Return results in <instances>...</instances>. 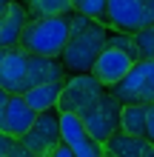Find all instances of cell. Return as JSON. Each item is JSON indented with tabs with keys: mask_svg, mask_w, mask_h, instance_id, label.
<instances>
[{
	"mask_svg": "<svg viewBox=\"0 0 154 157\" xmlns=\"http://www.w3.org/2000/svg\"><path fill=\"white\" fill-rule=\"evenodd\" d=\"M66 80V66L60 57H40L26 49H0V86L9 94H26L34 86Z\"/></svg>",
	"mask_w": 154,
	"mask_h": 157,
	"instance_id": "1",
	"label": "cell"
},
{
	"mask_svg": "<svg viewBox=\"0 0 154 157\" xmlns=\"http://www.w3.org/2000/svg\"><path fill=\"white\" fill-rule=\"evenodd\" d=\"M106 43H108V26L106 23L71 12L69 14V40H66V49L60 54V63L71 75H86L97 63Z\"/></svg>",
	"mask_w": 154,
	"mask_h": 157,
	"instance_id": "2",
	"label": "cell"
},
{
	"mask_svg": "<svg viewBox=\"0 0 154 157\" xmlns=\"http://www.w3.org/2000/svg\"><path fill=\"white\" fill-rule=\"evenodd\" d=\"M69 40V14L63 17H29L20 32V49L40 57H60Z\"/></svg>",
	"mask_w": 154,
	"mask_h": 157,
	"instance_id": "3",
	"label": "cell"
},
{
	"mask_svg": "<svg viewBox=\"0 0 154 157\" xmlns=\"http://www.w3.org/2000/svg\"><path fill=\"white\" fill-rule=\"evenodd\" d=\"M120 114H123V103L108 89H103L77 117H80V123L88 128V134H92L94 140L106 143L114 132H120Z\"/></svg>",
	"mask_w": 154,
	"mask_h": 157,
	"instance_id": "4",
	"label": "cell"
},
{
	"mask_svg": "<svg viewBox=\"0 0 154 157\" xmlns=\"http://www.w3.org/2000/svg\"><path fill=\"white\" fill-rule=\"evenodd\" d=\"M106 26L126 34H137L140 29H148L154 26V0H108Z\"/></svg>",
	"mask_w": 154,
	"mask_h": 157,
	"instance_id": "5",
	"label": "cell"
},
{
	"mask_svg": "<svg viewBox=\"0 0 154 157\" xmlns=\"http://www.w3.org/2000/svg\"><path fill=\"white\" fill-rule=\"evenodd\" d=\"M123 106H151L154 103V60H137L117 86L108 89Z\"/></svg>",
	"mask_w": 154,
	"mask_h": 157,
	"instance_id": "6",
	"label": "cell"
},
{
	"mask_svg": "<svg viewBox=\"0 0 154 157\" xmlns=\"http://www.w3.org/2000/svg\"><path fill=\"white\" fill-rule=\"evenodd\" d=\"M103 89L106 86L92 75V71H86V75H71L69 80H63V91H60V100H57V112L80 114Z\"/></svg>",
	"mask_w": 154,
	"mask_h": 157,
	"instance_id": "7",
	"label": "cell"
},
{
	"mask_svg": "<svg viewBox=\"0 0 154 157\" xmlns=\"http://www.w3.org/2000/svg\"><path fill=\"white\" fill-rule=\"evenodd\" d=\"M20 143L29 151H34L37 157H46L51 149H57V146L63 143V134H60V112L51 109V112L37 114L34 123H32V128L20 137Z\"/></svg>",
	"mask_w": 154,
	"mask_h": 157,
	"instance_id": "8",
	"label": "cell"
},
{
	"mask_svg": "<svg viewBox=\"0 0 154 157\" xmlns=\"http://www.w3.org/2000/svg\"><path fill=\"white\" fill-rule=\"evenodd\" d=\"M60 134H63V143L71 149L74 157H106L103 143L88 134V128L80 123L77 114L60 112Z\"/></svg>",
	"mask_w": 154,
	"mask_h": 157,
	"instance_id": "9",
	"label": "cell"
},
{
	"mask_svg": "<svg viewBox=\"0 0 154 157\" xmlns=\"http://www.w3.org/2000/svg\"><path fill=\"white\" fill-rule=\"evenodd\" d=\"M134 57H129L126 52H120V49H111V46H106V49L100 52V57H97V63L92 66V75L103 83L106 89H111V86H117L126 75H129V69L134 66Z\"/></svg>",
	"mask_w": 154,
	"mask_h": 157,
	"instance_id": "10",
	"label": "cell"
},
{
	"mask_svg": "<svg viewBox=\"0 0 154 157\" xmlns=\"http://www.w3.org/2000/svg\"><path fill=\"white\" fill-rule=\"evenodd\" d=\"M34 117H37V112L26 103V97L23 94H12V97H9V103H6L3 120H0V132H6V134H12V137L20 140V137L32 128Z\"/></svg>",
	"mask_w": 154,
	"mask_h": 157,
	"instance_id": "11",
	"label": "cell"
},
{
	"mask_svg": "<svg viewBox=\"0 0 154 157\" xmlns=\"http://www.w3.org/2000/svg\"><path fill=\"white\" fill-rule=\"evenodd\" d=\"M103 149H106V157H148L154 143L146 140V137H134L120 128L103 143Z\"/></svg>",
	"mask_w": 154,
	"mask_h": 157,
	"instance_id": "12",
	"label": "cell"
},
{
	"mask_svg": "<svg viewBox=\"0 0 154 157\" xmlns=\"http://www.w3.org/2000/svg\"><path fill=\"white\" fill-rule=\"evenodd\" d=\"M26 20H29L26 6H20L14 0L3 12V17H0V49H14V46H20V32H23Z\"/></svg>",
	"mask_w": 154,
	"mask_h": 157,
	"instance_id": "13",
	"label": "cell"
},
{
	"mask_svg": "<svg viewBox=\"0 0 154 157\" xmlns=\"http://www.w3.org/2000/svg\"><path fill=\"white\" fill-rule=\"evenodd\" d=\"M60 91H63V80L57 83H43V86H34L26 91V103H29L37 114L43 112H51V109H57V100H60Z\"/></svg>",
	"mask_w": 154,
	"mask_h": 157,
	"instance_id": "14",
	"label": "cell"
},
{
	"mask_svg": "<svg viewBox=\"0 0 154 157\" xmlns=\"http://www.w3.org/2000/svg\"><path fill=\"white\" fill-rule=\"evenodd\" d=\"M26 12L32 17H63L71 14V0H26Z\"/></svg>",
	"mask_w": 154,
	"mask_h": 157,
	"instance_id": "15",
	"label": "cell"
},
{
	"mask_svg": "<svg viewBox=\"0 0 154 157\" xmlns=\"http://www.w3.org/2000/svg\"><path fill=\"white\" fill-rule=\"evenodd\" d=\"M146 114H148V106H123L120 128L134 137H146Z\"/></svg>",
	"mask_w": 154,
	"mask_h": 157,
	"instance_id": "16",
	"label": "cell"
},
{
	"mask_svg": "<svg viewBox=\"0 0 154 157\" xmlns=\"http://www.w3.org/2000/svg\"><path fill=\"white\" fill-rule=\"evenodd\" d=\"M106 3H108V0H71V12L106 23Z\"/></svg>",
	"mask_w": 154,
	"mask_h": 157,
	"instance_id": "17",
	"label": "cell"
},
{
	"mask_svg": "<svg viewBox=\"0 0 154 157\" xmlns=\"http://www.w3.org/2000/svg\"><path fill=\"white\" fill-rule=\"evenodd\" d=\"M106 46H111V49H120V52L129 54V57L140 60V54H137V43H134V34H126V32H114V29H108V43H106Z\"/></svg>",
	"mask_w": 154,
	"mask_h": 157,
	"instance_id": "18",
	"label": "cell"
},
{
	"mask_svg": "<svg viewBox=\"0 0 154 157\" xmlns=\"http://www.w3.org/2000/svg\"><path fill=\"white\" fill-rule=\"evenodd\" d=\"M134 43H137L140 60H154V26H148V29H140L137 34H134Z\"/></svg>",
	"mask_w": 154,
	"mask_h": 157,
	"instance_id": "19",
	"label": "cell"
},
{
	"mask_svg": "<svg viewBox=\"0 0 154 157\" xmlns=\"http://www.w3.org/2000/svg\"><path fill=\"white\" fill-rule=\"evenodd\" d=\"M17 137H12V134H6V132H0V157H12L14 154V149H17Z\"/></svg>",
	"mask_w": 154,
	"mask_h": 157,
	"instance_id": "20",
	"label": "cell"
},
{
	"mask_svg": "<svg viewBox=\"0 0 154 157\" xmlns=\"http://www.w3.org/2000/svg\"><path fill=\"white\" fill-rule=\"evenodd\" d=\"M146 140L154 143V103L148 106V114H146Z\"/></svg>",
	"mask_w": 154,
	"mask_h": 157,
	"instance_id": "21",
	"label": "cell"
},
{
	"mask_svg": "<svg viewBox=\"0 0 154 157\" xmlns=\"http://www.w3.org/2000/svg\"><path fill=\"white\" fill-rule=\"evenodd\" d=\"M46 157H74V154H71V149H69L66 143H60L57 149H51V151H49Z\"/></svg>",
	"mask_w": 154,
	"mask_h": 157,
	"instance_id": "22",
	"label": "cell"
},
{
	"mask_svg": "<svg viewBox=\"0 0 154 157\" xmlns=\"http://www.w3.org/2000/svg\"><path fill=\"white\" fill-rule=\"evenodd\" d=\"M9 97H12V94H9V91H6L3 86H0V120H3V112H6V103H9Z\"/></svg>",
	"mask_w": 154,
	"mask_h": 157,
	"instance_id": "23",
	"label": "cell"
},
{
	"mask_svg": "<svg viewBox=\"0 0 154 157\" xmlns=\"http://www.w3.org/2000/svg\"><path fill=\"white\" fill-rule=\"evenodd\" d=\"M12 157H37V154H34V151H29L23 143H17V149H14V154H12Z\"/></svg>",
	"mask_w": 154,
	"mask_h": 157,
	"instance_id": "24",
	"label": "cell"
},
{
	"mask_svg": "<svg viewBox=\"0 0 154 157\" xmlns=\"http://www.w3.org/2000/svg\"><path fill=\"white\" fill-rule=\"evenodd\" d=\"M12 3H14V0H0V17H3V12H6V9L12 6Z\"/></svg>",
	"mask_w": 154,
	"mask_h": 157,
	"instance_id": "25",
	"label": "cell"
},
{
	"mask_svg": "<svg viewBox=\"0 0 154 157\" xmlns=\"http://www.w3.org/2000/svg\"><path fill=\"white\" fill-rule=\"evenodd\" d=\"M148 157H154V149H151V151H148Z\"/></svg>",
	"mask_w": 154,
	"mask_h": 157,
	"instance_id": "26",
	"label": "cell"
}]
</instances>
